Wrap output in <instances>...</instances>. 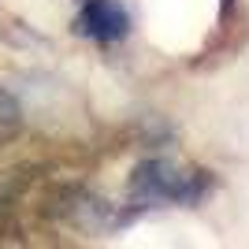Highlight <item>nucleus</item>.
I'll return each instance as SVG.
<instances>
[{"label":"nucleus","instance_id":"f257e3e1","mask_svg":"<svg viewBox=\"0 0 249 249\" xmlns=\"http://www.w3.org/2000/svg\"><path fill=\"white\" fill-rule=\"evenodd\" d=\"M212 171L205 167H182L178 160L149 156L130 171L126 197L130 212H142L149 205H197L212 194Z\"/></svg>","mask_w":249,"mask_h":249},{"label":"nucleus","instance_id":"f03ea898","mask_svg":"<svg viewBox=\"0 0 249 249\" xmlns=\"http://www.w3.org/2000/svg\"><path fill=\"white\" fill-rule=\"evenodd\" d=\"M74 34L97 45H115L130 34V11L119 0H82V8L74 15Z\"/></svg>","mask_w":249,"mask_h":249},{"label":"nucleus","instance_id":"7ed1b4c3","mask_svg":"<svg viewBox=\"0 0 249 249\" xmlns=\"http://www.w3.org/2000/svg\"><path fill=\"white\" fill-rule=\"evenodd\" d=\"M37 182V167L19 164L0 171V238H15L22 223V205Z\"/></svg>","mask_w":249,"mask_h":249},{"label":"nucleus","instance_id":"20e7f679","mask_svg":"<svg viewBox=\"0 0 249 249\" xmlns=\"http://www.w3.org/2000/svg\"><path fill=\"white\" fill-rule=\"evenodd\" d=\"M19 130H22V108H19V101L11 93L0 89V149L8 145Z\"/></svg>","mask_w":249,"mask_h":249},{"label":"nucleus","instance_id":"39448f33","mask_svg":"<svg viewBox=\"0 0 249 249\" xmlns=\"http://www.w3.org/2000/svg\"><path fill=\"white\" fill-rule=\"evenodd\" d=\"M219 4H223V19H227L231 11H234V0H219Z\"/></svg>","mask_w":249,"mask_h":249}]
</instances>
